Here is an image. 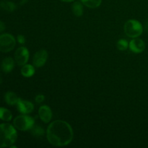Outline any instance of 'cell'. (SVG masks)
Masks as SVG:
<instances>
[{
	"label": "cell",
	"instance_id": "cell-1",
	"mask_svg": "<svg viewBox=\"0 0 148 148\" xmlns=\"http://www.w3.org/2000/svg\"><path fill=\"white\" fill-rule=\"evenodd\" d=\"M74 132L69 123L63 120H56L51 123L46 130V137L51 145L64 147L72 143Z\"/></svg>",
	"mask_w": 148,
	"mask_h": 148
},
{
	"label": "cell",
	"instance_id": "cell-2",
	"mask_svg": "<svg viewBox=\"0 0 148 148\" xmlns=\"http://www.w3.org/2000/svg\"><path fill=\"white\" fill-rule=\"evenodd\" d=\"M17 138L16 128L10 124H0V147H8L14 144Z\"/></svg>",
	"mask_w": 148,
	"mask_h": 148
},
{
	"label": "cell",
	"instance_id": "cell-3",
	"mask_svg": "<svg viewBox=\"0 0 148 148\" xmlns=\"http://www.w3.org/2000/svg\"><path fill=\"white\" fill-rule=\"evenodd\" d=\"M124 32L128 37L138 38L143 32V26L137 20H129L124 24Z\"/></svg>",
	"mask_w": 148,
	"mask_h": 148
},
{
	"label": "cell",
	"instance_id": "cell-4",
	"mask_svg": "<svg viewBox=\"0 0 148 148\" xmlns=\"http://www.w3.org/2000/svg\"><path fill=\"white\" fill-rule=\"evenodd\" d=\"M34 119L27 114H22V115L17 116L13 121L14 127L17 130L23 132L30 130L32 127L34 126Z\"/></svg>",
	"mask_w": 148,
	"mask_h": 148
},
{
	"label": "cell",
	"instance_id": "cell-5",
	"mask_svg": "<svg viewBox=\"0 0 148 148\" xmlns=\"http://www.w3.org/2000/svg\"><path fill=\"white\" fill-rule=\"evenodd\" d=\"M16 45V40L12 35L3 33L0 35V51L7 53L14 49Z\"/></svg>",
	"mask_w": 148,
	"mask_h": 148
},
{
	"label": "cell",
	"instance_id": "cell-6",
	"mask_svg": "<svg viewBox=\"0 0 148 148\" xmlns=\"http://www.w3.org/2000/svg\"><path fill=\"white\" fill-rule=\"evenodd\" d=\"M29 56H30V53L27 48L21 46L16 50L15 53H14V59L17 65L23 66L28 62Z\"/></svg>",
	"mask_w": 148,
	"mask_h": 148
},
{
	"label": "cell",
	"instance_id": "cell-7",
	"mask_svg": "<svg viewBox=\"0 0 148 148\" xmlns=\"http://www.w3.org/2000/svg\"><path fill=\"white\" fill-rule=\"evenodd\" d=\"M48 59V52L44 49H41L36 52L33 59V63L34 66L37 68L44 66Z\"/></svg>",
	"mask_w": 148,
	"mask_h": 148
},
{
	"label": "cell",
	"instance_id": "cell-8",
	"mask_svg": "<svg viewBox=\"0 0 148 148\" xmlns=\"http://www.w3.org/2000/svg\"><path fill=\"white\" fill-rule=\"evenodd\" d=\"M17 110L20 113L23 114H30L34 110V105L30 101L22 100L20 98L17 103Z\"/></svg>",
	"mask_w": 148,
	"mask_h": 148
},
{
	"label": "cell",
	"instance_id": "cell-9",
	"mask_svg": "<svg viewBox=\"0 0 148 148\" xmlns=\"http://www.w3.org/2000/svg\"><path fill=\"white\" fill-rule=\"evenodd\" d=\"M130 49L135 53H140L144 51L145 49V43L142 39L134 38L129 43Z\"/></svg>",
	"mask_w": 148,
	"mask_h": 148
},
{
	"label": "cell",
	"instance_id": "cell-10",
	"mask_svg": "<svg viewBox=\"0 0 148 148\" xmlns=\"http://www.w3.org/2000/svg\"><path fill=\"white\" fill-rule=\"evenodd\" d=\"M38 115L41 121L44 123L50 122L52 119V111L49 106L43 105L39 108Z\"/></svg>",
	"mask_w": 148,
	"mask_h": 148
},
{
	"label": "cell",
	"instance_id": "cell-11",
	"mask_svg": "<svg viewBox=\"0 0 148 148\" xmlns=\"http://www.w3.org/2000/svg\"><path fill=\"white\" fill-rule=\"evenodd\" d=\"M14 67V61L12 58L7 57L1 62V69L5 73H10Z\"/></svg>",
	"mask_w": 148,
	"mask_h": 148
},
{
	"label": "cell",
	"instance_id": "cell-12",
	"mask_svg": "<svg viewBox=\"0 0 148 148\" xmlns=\"http://www.w3.org/2000/svg\"><path fill=\"white\" fill-rule=\"evenodd\" d=\"M19 99L20 98L17 97V95L14 92H11V91L7 92L4 95V100H5L7 104L10 106L17 105Z\"/></svg>",
	"mask_w": 148,
	"mask_h": 148
},
{
	"label": "cell",
	"instance_id": "cell-13",
	"mask_svg": "<svg viewBox=\"0 0 148 148\" xmlns=\"http://www.w3.org/2000/svg\"><path fill=\"white\" fill-rule=\"evenodd\" d=\"M21 74L25 77H30L35 74L34 66L29 64L23 65L21 68Z\"/></svg>",
	"mask_w": 148,
	"mask_h": 148
},
{
	"label": "cell",
	"instance_id": "cell-14",
	"mask_svg": "<svg viewBox=\"0 0 148 148\" xmlns=\"http://www.w3.org/2000/svg\"><path fill=\"white\" fill-rule=\"evenodd\" d=\"M0 8L8 12H12L14 11L17 8V6L12 1H0Z\"/></svg>",
	"mask_w": 148,
	"mask_h": 148
},
{
	"label": "cell",
	"instance_id": "cell-15",
	"mask_svg": "<svg viewBox=\"0 0 148 148\" xmlns=\"http://www.w3.org/2000/svg\"><path fill=\"white\" fill-rule=\"evenodd\" d=\"M72 13L76 17H81L83 14V6L82 3L79 1H75L72 6Z\"/></svg>",
	"mask_w": 148,
	"mask_h": 148
},
{
	"label": "cell",
	"instance_id": "cell-16",
	"mask_svg": "<svg viewBox=\"0 0 148 148\" xmlns=\"http://www.w3.org/2000/svg\"><path fill=\"white\" fill-rule=\"evenodd\" d=\"M12 119V114L11 111L4 107H0V119L2 121H10Z\"/></svg>",
	"mask_w": 148,
	"mask_h": 148
},
{
	"label": "cell",
	"instance_id": "cell-17",
	"mask_svg": "<svg viewBox=\"0 0 148 148\" xmlns=\"http://www.w3.org/2000/svg\"><path fill=\"white\" fill-rule=\"evenodd\" d=\"M80 1L84 5L92 9L97 8L102 3V0H80Z\"/></svg>",
	"mask_w": 148,
	"mask_h": 148
},
{
	"label": "cell",
	"instance_id": "cell-18",
	"mask_svg": "<svg viewBox=\"0 0 148 148\" xmlns=\"http://www.w3.org/2000/svg\"><path fill=\"white\" fill-rule=\"evenodd\" d=\"M30 130H31L32 134L36 137H41L45 134L44 130L41 127H39V126L34 125Z\"/></svg>",
	"mask_w": 148,
	"mask_h": 148
},
{
	"label": "cell",
	"instance_id": "cell-19",
	"mask_svg": "<svg viewBox=\"0 0 148 148\" xmlns=\"http://www.w3.org/2000/svg\"><path fill=\"white\" fill-rule=\"evenodd\" d=\"M117 49L119 51H125L129 47V43L127 40L124 39H120L118 40L116 43Z\"/></svg>",
	"mask_w": 148,
	"mask_h": 148
},
{
	"label": "cell",
	"instance_id": "cell-20",
	"mask_svg": "<svg viewBox=\"0 0 148 148\" xmlns=\"http://www.w3.org/2000/svg\"><path fill=\"white\" fill-rule=\"evenodd\" d=\"M45 100V96L42 94H38L36 96V98H35V101H36V103H42Z\"/></svg>",
	"mask_w": 148,
	"mask_h": 148
},
{
	"label": "cell",
	"instance_id": "cell-21",
	"mask_svg": "<svg viewBox=\"0 0 148 148\" xmlns=\"http://www.w3.org/2000/svg\"><path fill=\"white\" fill-rule=\"evenodd\" d=\"M17 39L18 43H20V44H24L25 43V36L23 35H19L17 36Z\"/></svg>",
	"mask_w": 148,
	"mask_h": 148
},
{
	"label": "cell",
	"instance_id": "cell-22",
	"mask_svg": "<svg viewBox=\"0 0 148 148\" xmlns=\"http://www.w3.org/2000/svg\"><path fill=\"white\" fill-rule=\"evenodd\" d=\"M5 28H6L5 24H4L1 20H0V33H2L3 31H4Z\"/></svg>",
	"mask_w": 148,
	"mask_h": 148
},
{
	"label": "cell",
	"instance_id": "cell-23",
	"mask_svg": "<svg viewBox=\"0 0 148 148\" xmlns=\"http://www.w3.org/2000/svg\"><path fill=\"white\" fill-rule=\"evenodd\" d=\"M60 1H64V2H72V1H74L75 0H60Z\"/></svg>",
	"mask_w": 148,
	"mask_h": 148
},
{
	"label": "cell",
	"instance_id": "cell-24",
	"mask_svg": "<svg viewBox=\"0 0 148 148\" xmlns=\"http://www.w3.org/2000/svg\"><path fill=\"white\" fill-rule=\"evenodd\" d=\"M27 1H28V0H21V1H20V4H25Z\"/></svg>",
	"mask_w": 148,
	"mask_h": 148
},
{
	"label": "cell",
	"instance_id": "cell-25",
	"mask_svg": "<svg viewBox=\"0 0 148 148\" xmlns=\"http://www.w3.org/2000/svg\"><path fill=\"white\" fill-rule=\"evenodd\" d=\"M3 82V79H2V76H1V73H0V85H1V83H2Z\"/></svg>",
	"mask_w": 148,
	"mask_h": 148
},
{
	"label": "cell",
	"instance_id": "cell-26",
	"mask_svg": "<svg viewBox=\"0 0 148 148\" xmlns=\"http://www.w3.org/2000/svg\"><path fill=\"white\" fill-rule=\"evenodd\" d=\"M145 28H146V30L148 31V21L146 23V24H145Z\"/></svg>",
	"mask_w": 148,
	"mask_h": 148
}]
</instances>
